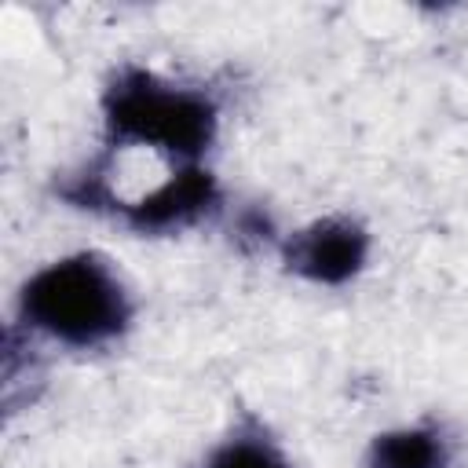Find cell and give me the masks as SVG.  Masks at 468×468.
Segmentation results:
<instances>
[{
    "mask_svg": "<svg viewBox=\"0 0 468 468\" xmlns=\"http://www.w3.org/2000/svg\"><path fill=\"white\" fill-rule=\"evenodd\" d=\"M102 132L110 154L143 150L168 168L205 165L219 139V102L201 84L121 66L102 88Z\"/></svg>",
    "mask_w": 468,
    "mask_h": 468,
    "instance_id": "1",
    "label": "cell"
},
{
    "mask_svg": "<svg viewBox=\"0 0 468 468\" xmlns=\"http://www.w3.org/2000/svg\"><path fill=\"white\" fill-rule=\"evenodd\" d=\"M18 322L51 344L102 351L128 336L135 300L121 271L95 249L37 267L18 289Z\"/></svg>",
    "mask_w": 468,
    "mask_h": 468,
    "instance_id": "2",
    "label": "cell"
},
{
    "mask_svg": "<svg viewBox=\"0 0 468 468\" xmlns=\"http://www.w3.org/2000/svg\"><path fill=\"white\" fill-rule=\"evenodd\" d=\"M219 208H223V190L212 168L186 165V168L165 172L157 183H150L135 197L117 201L110 208V219H117L124 230L139 238H168L212 219Z\"/></svg>",
    "mask_w": 468,
    "mask_h": 468,
    "instance_id": "3",
    "label": "cell"
},
{
    "mask_svg": "<svg viewBox=\"0 0 468 468\" xmlns=\"http://www.w3.org/2000/svg\"><path fill=\"white\" fill-rule=\"evenodd\" d=\"M373 252L369 230L355 216H318L278 241L282 267L300 282L340 289L355 282Z\"/></svg>",
    "mask_w": 468,
    "mask_h": 468,
    "instance_id": "4",
    "label": "cell"
},
{
    "mask_svg": "<svg viewBox=\"0 0 468 468\" xmlns=\"http://www.w3.org/2000/svg\"><path fill=\"white\" fill-rule=\"evenodd\" d=\"M453 435L435 420H413L369 439L362 468H453Z\"/></svg>",
    "mask_w": 468,
    "mask_h": 468,
    "instance_id": "5",
    "label": "cell"
},
{
    "mask_svg": "<svg viewBox=\"0 0 468 468\" xmlns=\"http://www.w3.org/2000/svg\"><path fill=\"white\" fill-rule=\"evenodd\" d=\"M197 468H296L285 446L256 417L238 420L223 439H216Z\"/></svg>",
    "mask_w": 468,
    "mask_h": 468,
    "instance_id": "6",
    "label": "cell"
}]
</instances>
